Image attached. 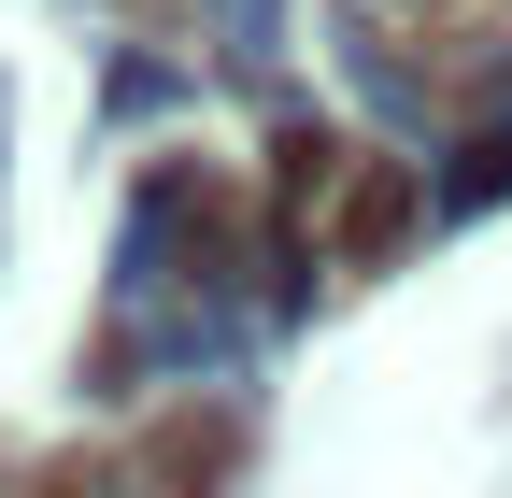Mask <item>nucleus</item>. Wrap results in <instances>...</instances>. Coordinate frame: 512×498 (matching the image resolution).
<instances>
[{"label":"nucleus","instance_id":"nucleus-2","mask_svg":"<svg viewBox=\"0 0 512 498\" xmlns=\"http://www.w3.org/2000/svg\"><path fill=\"white\" fill-rule=\"evenodd\" d=\"M157 228H171V257H200V271H228V257H242V214H228V171H157Z\"/></svg>","mask_w":512,"mask_h":498},{"label":"nucleus","instance_id":"nucleus-3","mask_svg":"<svg viewBox=\"0 0 512 498\" xmlns=\"http://www.w3.org/2000/svg\"><path fill=\"white\" fill-rule=\"evenodd\" d=\"M342 257H356V271L413 257V171H356V185H342Z\"/></svg>","mask_w":512,"mask_h":498},{"label":"nucleus","instance_id":"nucleus-1","mask_svg":"<svg viewBox=\"0 0 512 498\" xmlns=\"http://www.w3.org/2000/svg\"><path fill=\"white\" fill-rule=\"evenodd\" d=\"M242 456H256V427L228 399H185V413H157L143 442H128V484H143V498H228Z\"/></svg>","mask_w":512,"mask_h":498}]
</instances>
